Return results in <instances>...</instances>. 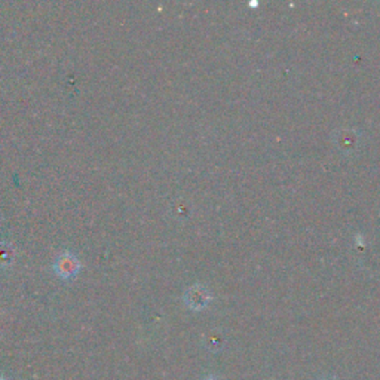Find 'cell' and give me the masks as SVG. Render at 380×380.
Here are the masks:
<instances>
[{"label":"cell","mask_w":380,"mask_h":380,"mask_svg":"<svg viewBox=\"0 0 380 380\" xmlns=\"http://www.w3.org/2000/svg\"><path fill=\"white\" fill-rule=\"evenodd\" d=\"M0 380H9V379H6V377H3V376H0Z\"/></svg>","instance_id":"6"},{"label":"cell","mask_w":380,"mask_h":380,"mask_svg":"<svg viewBox=\"0 0 380 380\" xmlns=\"http://www.w3.org/2000/svg\"><path fill=\"white\" fill-rule=\"evenodd\" d=\"M211 301L210 291L202 286H192L184 292V303L192 311H202Z\"/></svg>","instance_id":"2"},{"label":"cell","mask_w":380,"mask_h":380,"mask_svg":"<svg viewBox=\"0 0 380 380\" xmlns=\"http://www.w3.org/2000/svg\"><path fill=\"white\" fill-rule=\"evenodd\" d=\"M81 267L82 265L79 262V258L70 251L60 253L56 258V262H53V272L66 281L73 279L78 275Z\"/></svg>","instance_id":"1"},{"label":"cell","mask_w":380,"mask_h":380,"mask_svg":"<svg viewBox=\"0 0 380 380\" xmlns=\"http://www.w3.org/2000/svg\"><path fill=\"white\" fill-rule=\"evenodd\" d=\"M202 380H220V379H217L215 376H205Z\"/></svg>","instance_id":"5"},{"label":"cell","mask_w":380,"mask_h":380,"mask_svg":"<svg viewBox=\"0 0 380 380\" xmlns=\"http://www.w3.org/2000/svg\"><path fill=\"white\" fill-rule=\"evenodd\" d=\"M224 345V339L222 338L220 334H210L207 338V349H210V352H219L222 351V347Z\"/></svg>","instance_id":"4"},{"label":"cell","mask_w":380,"mask_h":380,"mask_svg":"<svg viewBox=\"0 0 380 380\" xmlns=\"http://www.w3.org/2000/svg\"><path fill=\"white\" fill-rule=\"evenodd\" d=\"M17 249L13 244L0 242V267H9L15 262Z\"/></svg>","instance_id":"3"}]
</instances>
